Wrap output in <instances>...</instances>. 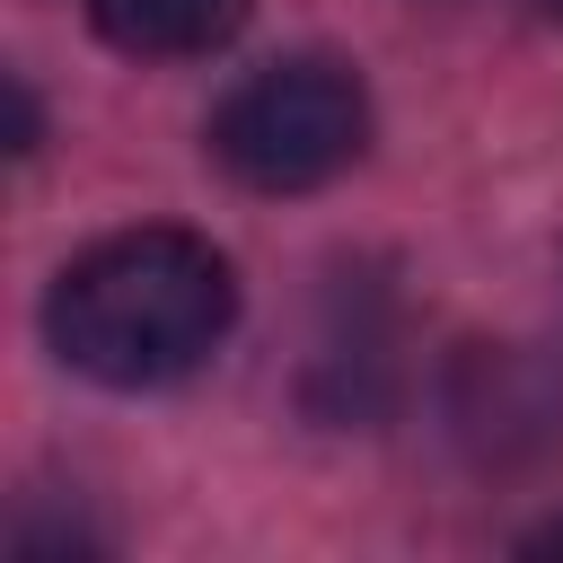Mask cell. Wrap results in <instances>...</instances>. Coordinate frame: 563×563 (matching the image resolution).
Listing matches in <instances>:
<instances>
[{"label":"cell","mask_w":563,"mask_h":563,"mask_svg":"<svg viewBox=\"0 0 563 563\" xmlns=\"http://www.w3.org/2000/svg\"><path fill=\"white\" fill-rule=\"evenodd\" d=\"M238 273L194 229H114L44 290V343L97 387H176L220 352Z\"/></svg>","instance_id":"1"},{"label":"cell","mask_w":563,"mask_h":563,"mask_svg":"<svg viewBox=\"0 0 563 563\" xmlns=\"http://www.w3.org/2000/svg\"><path fill=\"white\" fill-rule=\"evenodd\" d=\"M369 141V88L334 53H290L238 79L211 114V158L246 194H317Z\"/></svg>","instance_id":"2"},{"label":"cell","mask_w":563,"mask_h":563,"mask_svg":"<svg viewBox=\"0 0 563 563\" xmlns=\"http://www.w3.org/2000/svg\"><path fill=\"white\" fill-rule=\"evenodd\" d=\"M255 0H88V26L132 62H194L246 26Z\"/></svg>","instance_id":"3"},{"label":"cell","mask_w":563,"mask_h":563,"mask_svg":"<svg viewBox=\"0 0 563 563\" xmlns=\"http://www.w3.org/2000/svg\"><path fill=\"white\" fill-rule=\"evenodd\" d=\"M35 141H44V114H35V97H26V79H9V150L26 158Z\"/></svg>","instance_id":"4"},{"label":"cell","mask_w":563,"mask_h":563,"mask_svg":"<svg viewBox=\"0 0 563 563\" xmlns=\"http://www.w3.org/2000/svg\"><path fill=\"white\" fill-rule=\"evenodd\" d=\"M519 554H563V510H554L545 528H528V537H519Z\"/></svg>","instance_id":"5"},{"label":"cell","mask_w":563,"mask_h":563,"mask_svg":"<svg viewBox=\"0 0 563 563\" xmlns=\"http://www.w3.org/2000/svg\"><path fill=\"white\" fill-rule=\"evenodd\" d=\"M537 9H545V18H563V0H537Z\"/></svg>","instance_id":"6"}]
</instances>
